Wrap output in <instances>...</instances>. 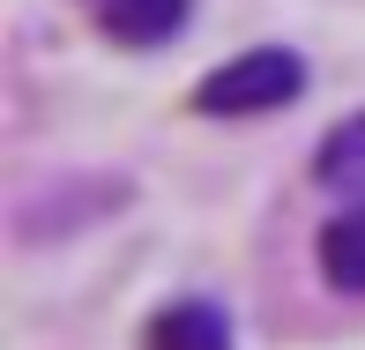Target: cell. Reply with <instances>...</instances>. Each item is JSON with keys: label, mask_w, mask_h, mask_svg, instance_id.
Returning a JSON list of instances; mask_svg holds the SVG:
<instances>
[{"label": "cell", "mask_w": 365, "mask_h": 350, "mask_svg": "<svg viewBox=\"0 0 365 350\" xmlns=\"http://www.w3.org/2000/svg\"><path fill=\"white\" fill-rule=\"evenodd\" d=\"M298 90H306V60L284 53V45H261V53H239V60H224V68H209L202 90H194V105L217 112V120H246V112L291 105Z\"/></svg>", "instance_id": "6da1fadb"}, {"label": "cell", "mask_w": 365, "mask_h": 350, "mask_svg": "<svg viewBox=\"0 0 365 350\" xmlns=\"http://www.w3.org/2000/svg\"><path fill=\"white\" fill-rule=\"evenodd\" d=\"M149 350H231V321L209 298H172V306L149 321Z\"/></svg>", "instance_id": "7a4b0ae2"}, {"label": "cell", "mask_w": 365, "mask_h": 350, "mask_svg": "<svg viewBox=\"0 0 365 350\" xmlns=\"http://www.w3.org/2000/svg\"><path fill=\"white\" fill-rule=\"evenodd\" d=\"M187 8L194 0H105L97 23H105L112 45H164V38L187 30Z\"/></svg>", "instance_id": "3957f363"}, {"label": "cell", "mask_w": 365, "mask_h": 350, "mask_svg": "<svg viewBox=\"0 0 365 350\" xmlns=\"http://www.w3.org/2000/svg\"><path fill=\"white\" fill-rule=\"evenodd\" d=\"M321 276L336 283V291L365 298V202H358V209H343L336 224L321 231Z\"/></svg>", "instance_id": "277c9868"}, {"label": "cell", "mask_w": 365, "mask_h": 350, "mask_svg": "<svg viewBox=\"0 0 365 350\" xmlns=\"http://www.w3.org/2000/svg\"><path fill=\"white\" fill-rule=\"evenodd\" d=\"M313 179L336 194H365V112H351L343 127H328V142L313 149Z\"/></svg>", "instance_id": "5b68a950"}]
</instances>
